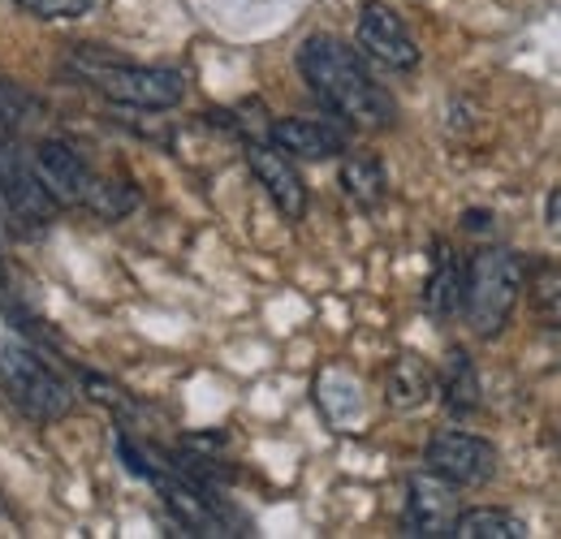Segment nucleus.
Here are the masks:
<instances>
[{
	"label": "nucleus",
	"mask_w": 561,
	"mask_h": 539,
	"mask_svg": "<svg viewBox=\"0 0 561 539\" xmlns=\"http://www.w3.org/2000/svg\"><path fill=\"white\" fill-rule=\"evenodd\" d=\"M0 289H4V255H0Z\"/></svg>",
	"instance_id": "nucleus-22"
},
{
	"label": "nucleus",
	"mask_w": 561,
	"mask_h": 539,
	"mask_svg": "<svg viewBox=\"0 0 561 539\" xmlns=\"http://www.w3.org/2000/svg\"><path fill=\"white\" fill-rule=\"evenodd\" d=\"M462 307V268L454 260L449 246L436 251V264H432V276H427V311L432 316H454Z\"/></svg>",
	"instance_id": "nucleus-13"
},
{
	"label": "nucleus",
	"mask_w": 561,
	"mask_h": 539,
	"mask_svg": "<svg viewBox=\"0 0 561 539\" xmlns=\"http://www.w3.org/2000/svg\"><path fill=\"white\" fill-rule=\"evenodd\" d=\"M26 13H35V18H57V22H66V18H82V13H91L95 9V0H18Z\"/></svg>",
	"instance_id": "nucleus-20"
},
{
	"label": "nucleus",
	"mask_w": 561,
	"mask_h": 539,
	"mask_svg": "<svg viewBox=\"0 0 561 539\" xmlns=\"http://www.w3.org/2000/svg\"><path fill=\"white\" fill-rule=\"evenodd\" d=\"M440 393H445V405L454 414H471L480 405V376L471 367V358L462 349H454L445 358V371H440Z\"/></svg>",
	"instance_id": "nucleus-14"
},
{
	"label": "nucleus",
	"mask_w": 561,
	"mask_h": 539,
	"mask_svg": "<svg viewBox=\"0 0 561 539\" xmlns=\"http://www.w3.org/2000/svg\"><path fill=\"white\" fill-rule=\"evenodd\" d=\"M432 393V376H427V367H423L420 358H398L393 363V371H389V402L393 405H420L423 398Z\"/></svg>",
	"instance_id": "nucleus-17"
},
{
	"label": "nucleus",
	"mask_w": 561,
	"mask_h": 539,
	"mask_svg": "<svg viewBox=\"0 0 561 539\" xmlns=\"http://www.w3.org/2000/svg\"><path fill=\"white\" fill-rule=\"evenodd\" d=\"M31 173H35V182H39V191L53 203H61V207H82V203H91V191H95V182H100V177L87 169V160L73 151L70 142H61V138H44V142L35 147Z\"/></svg>",
	"instance_id": "nucleus-6"
},
{
	"label": "nucleus",
	"mask_w": 561,
	"mask_h": 539,
	"mask_svg": "<svg viewBox=\"0 0 561 539\" xmlns=\"http://www.w3.org/2000/svg\"><path fill=\"white\" fill-rule=\"evenodd\" d=\"M358 48H363L371 61H380V66H389V69L420 66V44H415V35H411L407 22H402L389 4H380V0H367L363 13H358Z\"/></svg>",
	"instance_id": "nucleus-7"
},
{
	"label": "nucleus",
	"mask_w": 561,
	"mask_h": 539,
	"mask_svg": "<svg viewBox=\"0 0 561 539\" xmlns=\"http://www.w3.org/2000/svg\"><path fill=\"white\" fill-rule=\"evenodd\" d=\"M449 536H458V539H523L527 536V527H523V518H514L510 509L480 505V509H458Z\"/></svg>",
	"instance_id": "nucleus-12"
},
{
	"label": "nucleus",
	"mask_w": 561,
	"mask_h": 539,
	"mask_svg": "<svg viewBox=\"0 0 561 539\" xmlns=\"http://www.w3.org/2000/svg\"><path fill=\"white\" fill-rule=\"evenodd\" d=\"M458 488L440 474L423 471L407 488V531L411 536H449L454 518H458Z\"/></svg>",
	"instance_id": "nucleus-9"
},
{
	"label": "nucleus",
	"mask_w": 561,
	"mask_h": 539,
	"mask_svg": "<svg viewBox=\"0 0 561 539\" xmlns=\"http://www.w3.org/2000/svg\"><path fill=\"white\" fill-rule=\"evenodd\" d=\"M48 207H53V199L39 191L35 173L0 138V220H9L18 233H26V229H39L48 220Z\"/></svg>",
	"instance_id": "nucleus-8"
},
{
	"label": "nucleus",
	"mask_w": 561,
	"mask_h": 539,
	"mask_svg": "<svg viewBox=\"0 0 561 539\" xmlns=\"http://www.w3.org/2000/svg\"><path fill=\"white\" fill-rule=\"evenodd\" d=\"M35 117H39L35 95L26 87H18L13 78L0 73V130H18L22 135L26 126H35Z\"/></svg>",
	"instance_id": "nucleus-18"
},
{
	"label": "nucleus",
	"mask_w": 561,
	"mask_h": 539,
	"mask_svg": "<svg viewBox=\"0 0 561 539\" xmlns=\"http://www.w3.org/2000/svg\"><path fill=\"white\" fill-rule=\"evenodd\" d=\"M298 69H302L307 87L316 91V100L358 130H389L398 122L393 95L367 73L363 57L354 48H346L342 39L311 35L298 48Z\"/></svg>",
	"instance_id": "nucleus-1"
},
{
	"label": "nucleus",
	"mask_w": 561,
	"mask_h": 539,
	"mask_svg": "<svg viewBox=\"0 0 561 539\" xmlns=\"http://www.w3.org/2000/svg\"><path fill=\"white\" fill-rule=\"evenodd\" d=\"M427 471L449 479L454 488H480L496 474V449L471 432H436L423 449Z\"/></svg>",
	"instance_id": "nucleus-5"
},
{
	"label": "nucleus",
	"mask_w": 561,
	"mask_h": 539,
	"mask_svg": "<svg viewBox=\"0 0 561 539\" xmlns=\"http://www.w3.org/2000/svg\"><path fill=\"white\" fill-rule=\"evenodd\" d=\"M527 289H531V316H536V324L561 333V268L540 272Z\"/></svg>",
	"instance_id": "nucleus-19"
},
{
	"label": "nucleus",
	"mask_w": 561,
	"mask_h": 539,
	"mask_svg": "<svg viewBox=\"0 0 561 539\" xmlns=\"http://www.w3.org/2000/svg\"><path fill=\"white\" fill-rule=\"evenodd\" d=\"M273 142H277L285 156H298V160H329V156H342L346 151V135L329 122H311V117H285L273 122Z\"/></svg>",
	"instance_id": "nucleus-11"
},
{
	"label": "nucleus",
	"mask_w": 561,
	"mask_h": 539,
	"mask_svg": "<svg viewBox=\"0 0 561 539\" xmlns=\"http://www.w3.org/2000/svg\"><path fill=\"white\" fill-rule=\"evenodd\" d=\"M342 186L351 191V199L358 203V207H376V203L385 199V169H380V160L367 156V151L346 156V164H342Z\"/></svg>",
	"instance_id": "nucleus-15"
},
{
	"label": "nucleus",
	"mask_w": 561,
	"mask_h": 539,
	"mask_svg": "<svg viewBox=\"0 0 561 539\" xmlns=\"http://www.w3.org/2000/svg\"><path fill=\"white\" fill-rule=\"evenodd\" d=\"M545 225H549L553 238H561V186L549 195V203H545Z\"/></svg>",
	"instance_id": "nucleus-21"
},
{
	"label": "nucleus",
	"mask_w": 561,
	"mask_h": 539,
	"mask_svg": "<svg viewBox=\"0 0 561 539\" xmlns=\"http://www.w3.org/2000/svg\"><path fill=\"white\" fill-rule=\"evenodd\" d=\"M164 501L173 505V514L195 531V536H225V523L216 518L208 501L195 492V488H182V483H164Z\"/></svg>",
	"instance_id": "nucleus-16"
},
{
	"label": "nucleus",
	"mask_w": 561,
	"mask_h": 539,
	"mask_svg": "<svg viewBox=\"0 0 561 539\" xmlns=\"http://www.w3.org/2000/svg\"><path fill=\"white\" fill-rule=\"evenodd\" d=\"M247 164L260 177V186L268 191V199L280 207L285 220H302L307 216V186H302L294 160L280 151L277 142H251L247 147Z\"/></svg>",
	"instance_id": "nucleus-10"
},
{
	"label": "nucleus",
	"mask_w": 561,
	"mask_h": 539,
	"mask_svg": "<svg viewBox=\"0 0 561 539\" xmlns=\"http://www.w3.org/2000/svg\"><path fill=\"white\" fill-rule=\"evenodd\" d=\"M523 289H527L523 255H514L505 246L480 251L462 272V316H467L471 333L476 337H496L510 324L514 302H518Z\"/></svg>",
	"instance_id": "nucleus-2"
},
{
	"label": "nucleus",
	"mask_w": 561,
	"mask_h": 539,
	"mask_svg": "<svg viewBox=\"0 0 561 539\" xmlns=\"http://www.w3.org/2000/svg\"><path fill=\"white\" fill-rule=\"evenodd\" d=\"M0 385L13 398V405L22 414H31L35 423H61L73 410L66 380L44 358H35L31 349H22L13 341H0Z\"/></svg>",
	"instance_id": "nucleus-3"
},
{
	"label": "nucleus",
	"mask_w": 561,
	"mask_h": 539,
	"mask_svg": "<svg viewBox=\"0 0 561 539\" xmlns=\"http://www.w3.org/2000/svg\"><path fill=\"white\" fill-rule=\"evenodd\" d=\"M87 82L117 108H142V113H164L182 104L186 82L173 69L156 66H122V61H82Z\"/></svg>",
	"instance_id": "nucleus-4"
}]
</instances>
